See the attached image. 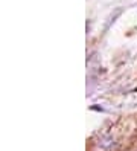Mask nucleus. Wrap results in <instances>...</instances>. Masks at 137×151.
I'll return each instance as SVG.
<instances>
[{
    "instance_id": "nucleus-1",
    "label": "nucleus",
    "mask_w": 137,
    "mask_h": 151,
    "mask_svg": "<svg viewBox=\"0 0 137 151\" xmlns=\"http://www.w3.org/2000/svg\"><path fill=\"white\" fill-rule=\"evenodd\" d=\"M98 144H99V147H102L105 151H111V150H114L116 147H117V144H119V142L113 137V136H104L102 139H100L99 142H98Z\"/></svg>"
},
{
    "instance_id": "nucleus-2",
    "label": "nucleus",
    "mask_w": 137,
    "mask_h": 151,
    "mask_svg": "<svg viewBox=\"0 0 137 151\" xmlns=\"http://www.w3.org/2000/svg\"><path fill=\"white\" fill-rule=\"evenodd\" d=\"M121 14H122V9L119 8V9H116V11H114V14H111V15L108 17V20H107V23H105V31L110 28V24H111V23L114 22V19H116V17H119Z\"/></svg>"
}]
</instances>
